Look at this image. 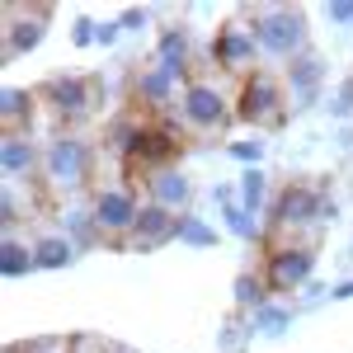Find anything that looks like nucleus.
Wrapping results in <instances>:
<instances>
[{
	"mask_svg": "<svg viewBox=\"0 0 353 353\" xmlns=\"http://www.w3.org/2000/svg\"><path fill=\"white\" fill-rule=\"evenodd\" d=\"M349 297H353V278H344V283L330 288V301H349Z\"/></svg>",
	"mask_w": 353,
	"mask_h": 353,
	"instance_id": "obj_33",
	"label": "nucleus"
},
{
	"mask_svg": "<svg viewBox=\"0 0 353 353\" xmlns=\"http://www.w3.org/2000/svg\"><path fill=\"white\" fill-rule=\"evenodd\" d=\"M330 24H353V0H334V5H325Z\"/></svg>",
	"mask_w": 353,
	"mask_h": 353,
	"instance_id": "obj_30",
	"label": "nucleus"
},
{
	"mask_svg": "<svg viewBox=\"0 0 353 353\" xmlns=\"http://www.w3.org/2000/svg\"><path fill=\"white\" fill-rule=\"evenodd\" d=\"M231 292H236V306H241V311H259V306L269 301V283L254 278V273H241V278L231 283Z\"/></svg>",
	"mask_w": 353,
	"mask_h": 353,
	"instance_id": "obj_25",
	"label": "nucleus"
},
{
	"mask_svg": "<svg viewBox=\"0 0 353 353\" xmlns=\"http://www.w3.org/2000/svg\"><path fill=\"white\" fill-rule=\"evenodd\" d=\"M179 156V141L174 132H165V128H141V137L132 141V151H128V165H141L146 174H156V170H170Z\"/></svg>",
	"mask_w": 353,
	"mask_h": 353,
	"instance_id": "obj_11",
	"label": "nucleus"
},
{
	"mask_svg": "<svg viewBox=\"0 0 353 353\" xmlns=\"http://www.w3.org/2000/svg\"><path fill=\"white\" fill-rule=\"evenodd\" d=\"M174 241H179V245H193V250H212V245H217V231H212L203 217H189V212H184V217H179V226H174Z\"/></svg>",
	"mask_w": 353,
	"mask_h": 353,
	"instance_id": "obj_24",
	"label": "nucleus"
},
{
	"mask_svg": "<svg viewBox=\"0 0 353 353\" xmlns=\"http://www.w3.org/2000/svg\"><path fill=\"white\" fill-rule=\"evenodd\" d=\"M38 269V254H33V245L14 241V236H5V245H0V273L5 278H24V273Z\"/></svg>",
	"mask_w": 353,
	"mask_h": 353,
	"instance_id": "obj_20",
	"label": "nucleus"
},
{
	"mask_svg": "<svg viewBox=\"0 0 353 353\" xmlns=\"http://www.w3.org/2000/svg\"><path fill=\"white\" fill-rule=\"evenodd\" d=\"M38 165H43V156H38V146H33L24 132H19V137H5V141H0V174H5L10 184L28 179Z\"/></svg>",
	"mask_w": 353,
	"mask_h": 353,
	"instance_id": "obj_15",
	"label": "nucleus"
},
{
	"mask_svg": "<svg viewBox=\"0 0 353 353\" xmlns=\"http://www.w3.org/2000/svg\"><path fill=\"white\" fill-rule=\"evenodd\" d=\"M146 193H151V203H156V208L184 217V208H189V198H193V184H189V174H184V170H174V165H170V170L146 174Z\"/></svg>",
	"mask_w": 353,
	"mask_h": 353,
	"instance_id": "obj_13",
	"label": "nucleus"
},
{
	"mask_svg": "<svg viewBox=\"0 0 353 353\" xmlns=\"http://www.w3.org/2000/svg\"><path fill=\"white\" fill-rule=\"evenodd\" d=\"M226 151H231L245 170H259V161H264V141H259V137H254V141H231Z\"/></svg>",
	"mask_w": 353,
	"mask_h": 353,
	"instance_id": "obj_27",
	"label": "nucleus"
},
{
	"mask_svg": "<svg viewBox=\"0 0 353 353\" xmlns=\"http://www.w3.org/2000/svg\"><path fill=\"white\" fill-rule=\"evenodd\" d=\"M250 330H259V334H283V330H292V311L278 306V301H264L259 311H250Z\"/></svg>",
	"mask_w": 353,
	"mask_h": 353,
	"instance_id": "obj_23",
	"label": "nucleus"
},
{
	"mask_svg": "<svg viewBox=\"0 0 353 353\" xmlns=\"http://www.w3.org/2000/svg\"><path fill=\"white\" fill-rule=\"evenodd\" d=\"M264 203H269V174H264V170H245L241 174V208L259 217Z\"/></svg>",
	"mask_w": 353,
	"mask_h": 353,
	"instance_id": "obj_21",
	"label": "nucleus"
},
{
	"mask_svg": "<svg viewBox=\"0 0 353 353\" xmlns=\"http://www.w3.org/2000/svg\"><path fill=\"white\" fill-rule=\"evenodd\" d=\"M33 254H38V269H71L76 264L71 236H43V241H33Z\"/></svg>",
	"mask_w": 353,
	"mask_h": 353,
	"instance_id": "obj_19",
	"label": "nucleus"
},
{
	"mask_svg": "<svg viewBox=\"0 0 353 353\" xmlns=\"http://www.w3.org/2000/svg\"><path fill=\"white\" fill-rule=\"evenodd\" d=\"M156 52H161V71L165 76L184 81V71H189V33H184V28H165L161 43H156Z\"/></svg>",
	"mask_w": 353,
	"mask_h": 353,
	"instance_id": "obj_17",
	"label": "nucleus"
},
{
	"mask_svg": "<svg viewBox=\"0 0 353 353\" xmlns=\"http://www.w3.org/2000/svg\"><path fill=\"white\" fill-rule=\"evenodd\" d=\"M254 52H259V43H254V28L245 24H221L217 38H212V57H217L221 71H245L250 61H254Z\"/></svg>",
	"mask_w": 353,
	"mask_h": 353,
	"instance_id": "obj_10",
	"label": "nucleus"
},
{
	"mask_svg": "<svg viewBox=\"0 0 353 353\" xmlns=\"http://www.w3.org/2000/svg\"><path fill=\"white\" fill-rule=\"evenodd\" d=\"M221 221H226V231H231V236H241V241H264L259 217H254V212H245L241 203H226V208H221Z\"/></svg>",
	"mask_w": 353,
	"mask_h": 353,
	"instance_id": "obj_22",
	"label": "nucleus"
},
{
	"mask_svg": "<svg viewBox=\"0 0 353 353\" xmlns=\"http://www.w3.org/2000/svg\"><path fill=\"white\" fill-rule=\"evenodd\" d=\"M254 43L273 61H297L306 57V14L292 5H259L254 10Z\"/></svg>",
	"mask_w": 353,
	"mask_h": 353,
	"instance_id": "obj_1",
	"label": "nucleus"
},
{
	"mask_svg": "<svg viewBox=\"0 0 353 353\" xmlns=\"http://www.w3.org/2000/svg\"><path fill=\"white\" fill-rule=\"evenodd\" d=\"M179 118H184V128H193V132H221L231 123V99L221 94L217 85L193 81L179 94Z\"/></svg>",
	"mask_w": 353,
	"mask_h": 353,
	"instance_id": "obj_5",
	"label": "nucleus"
},
{
	"mask_svg": "<svg viewBox=\"0 0 353 353\" xmlns=\"http://www.w3.org/2000/svg\"><path fill=\"white\" fill-rule=\"evenodd\" d=\"M33 104H38V94H33V90H19V85H5V90H0V118H5V137H19V128L33 118Z\"/></svg>",
	"mask_w": 353,
	"mask_h": 353,
	"instance_id": "obj_16",
	"label": "nucleus"
},
{
	"mask_svg": "<svg viewBox=\"0 0 353 353\" xmlns=\"http://www.w3.org/2000/svg\"><path fill=\"white\" fill-rule=\"evenodd\" d=\"M66 231H71V245H99L104 241L94 212H66Z\"/></svg>",
	"mask_w": 353,
	"mask_h": 353,
	"instance_id": "obj_26",
	"label": "nucleus"
},
{
	"mask_svg": "<svg viewBox=\"0 0 353 353\" xmlns=\"http://www.w3.org/2000/svg\"><path fill=\"white\" fill-rule=\"evenodd\" d=\"M311 273H316V250H311L306 241H292V245L269 250V269H264L269 292H297V288L311 283Z\"/></svg>",
	"mask_w": 353,
	"mask_h": 353,
	"instance_id": "obj_8",
	"label": "nucleus"
},
{
	"mask_svg": "<svg viewBox=\"0 0 353 353\" xmlns=\"http://www.w3.org/2000/svg\"><path fill=\"white\" fill-rule=\"evenodd\" d=\"M43 174H48L52 189H81L90 179V146L81 137H66V132L52 137L48 151H43Z\"/></svg>",
	"mask_w": 353,
	"mask_h": 353,
	"instance_id": "obj_4",
	"label": "nucleus"
},
{
	"mask_svg": "<svg viewBox=\"0 0 353 353\" xmlns=\"http://www.w3.org/2000/svg\"><path fill=\"white\" fill-rule=\"evenodd\" d=\"M94 38H99V24H94V19H76V33H71V43H76V48H90Z\"/></svg>",
	"mask_w": 353,
	"mask_h": 353,
	"instance_id": "obj_29",
	"label": "nucleus"
},
{
	"mask_svg": "<svg viewBox=\"0 0 353 353\" xmlns=\"http://www.w3.org/2000/svg\"><path fill=\"white\" fill-rule=\"evenodd\" d=\"M38 94H43V99L52 104V113H57V118H66V123L85 118L90 104H94V99H90V85H85L81 76H52Z\"/></svg>",
	"mask_w": 353,
	"mask_h": 353,
	"instance_id": "obj_12",
	"label": "nucleus"
},
{
	"mask_svg": "<svg viewBox=\"0 0 353 353\" xmlns=\"http://www.w3.org/2000/svg\"><path fill=\"white\" fill-rule=\"evenodd\" d=\"M334 212L339 208L330 198H321L316 189H306V184H288L269 208L273 231H301V226H316V221H334Z\"/></svg>",
	"mask_w": 353,
	"mask_h": 353,
	"instance_id": "obj_2",
	"label": "nucleus"
},
{
	"mask_svg": "<svg viewBox=\"0 0 353 353\" xmlns=\"http://www.w3.org/2000/svg\"><path fill=\"white\" fill-rule=\"evenodd\" d=\"M283 113H288L283 85L273 81V76H264V71H254V76L241 85V99H236V118L254 123V128H278V123H283Z\"/></svg>",
	"mask_w": 353,
	"mask_h": 353,
	"instance_id": "obj_6",
	"label": "nucleus"
},
{
	"mask_svg": "<svg viewBox=\"0 0 353 353\" xmlns=\"http://www.w3.org/2000/svg\"><path fill=\"white\" fill-rule=\"evenodd\" d=\"M174 76H165L161 66H151V71H137V81H132V90H137V99L141 104H151V109H165L170 99H174Z\"/></svg>",
	"mask_w": 353,
	"mask_h": 353,
	"instance_id": "obj_18",
	"label": "nucleus"
},
{
	"mask_svg": "<svg viewBox=\"0 0 353 353\" xmlns=\"http://www.w3.org/2000/svg\"><path fill=\"white\" fill-rule=\"evenodd\" d=\"M48 14H52V5H5V48H0V61H14V57L33 52L38 43H43V33H48Z\"/></svg>",
	"mask_w": 353,
	"mask_h": 353,
	"instance_id": "obj_7",
	"label": "nucleus"
},
{
	"mask_svg": "<svg viewBox=\"0 0 353 353\" xmlns=\"http://www.w3.org/2000/svg\"><path fill=\"white\" fill-rule=\"evenodd\" d=\"M118 24L132 28V33H137V28H146V10H123V19H118Z\"/></svg>",
	"mask_w": 353,
	"mask_h": 353,
	"instance_id": "obj_32",
	"label": "nucleus"
},
{
	"mask_svg": "<svg viewBox=\"0 0 353 353\" xmlns=\"http://www.w3.org/2000/svg\"><path fill=\"white\" fill-rule=\"evenodd\" d=\"M321 81H325V61L321 57H297V61H288V85H292V109H311L316 99H321Z\"/></svg>",
	"mask_w": 353,
	"mask_h": 353,
	"instance_id": "obj_14",
	"label": "nucleus"
},
{
	"mask_svg": "<svg viewBox=\"0 0 353 353\" xmlns=\"http://www.w3.org/2000/svg\"><path fill=\"white\" fill-rule=\"evenodd\" d=\"M10 353H71L66 339H33V344H14Z\"/></svg>",
	"mask_w": 353,
	"mask_h": 353,
	"instance_id": "obj_28",
	"label": "nucleus"
},
{
	"mask_svg": "<svg viewBox=\"0 0 353 353\" xmlns=\"http://www.w3.org/2000/svg\"><path fill=\"white\" fill-rule=\"evenodd\" d=\"M141 208H146V203H137V193L128 189V184H104V189H94V198H90V212L99 221L104 241H118V245L132 236Z\"/></svg>",
	"mask_w": 353,
	"mask_h": 353,
	"instance_id": "obj_3",
	"label": "nucleus"
},
{
	"mask_svg": "<svg viewBox=\"0 0 353 353\" xmlns=\"http://www.w3.org/2000/svg\"><path fill=\"white\" fill-rule=\"evenodd\" d=\"M174 226H179V212H165V208H156V203H146L141 208V217H137L132 236H128V250H137V254H151V250H161V245L174 241Z\"/></svg>",
	"mask_w": 353,
	"mask_h": 353,
	"instance_id": "obj_9",
	"label": "nucleus"
},
{
	"mask_svg": "<svg viewBox=\"0 0 353 353\" xmlns=\"http://www.w3.org/2000/svg\"><path fill=\"white\" fill-rule=\"evenodd\" d=\"M118 33H123V24L109 19V24H99V38H94V43H99V48H113V43H118Z\"/></svg>",
	"mask_w": 353,
	"mask_h": 353,
	"instance_id": "obj_31",
	"label": "nucleus"
}]
</instances>
